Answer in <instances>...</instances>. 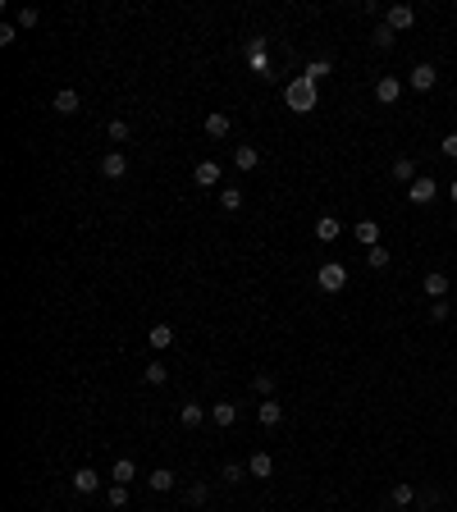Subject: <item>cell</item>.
Returning <instances> with one entry per match:
<instances>
[{
	"label": "cell",
	"instance_id": "obj_19",
	"mask_svg": "<svg viewBox=\"0 0 457 512\" xmlns=\"http://www.w3.org/2000/svg\"><path fill=\"white\" fill-rule=\"evenodd\" d=\"M256 416H261V425H279L284 421V403L279 398H266V403L256 407Z\"/></svg>",
	"mask_w": 457,
	"mask_h": 512
},
{
	"label": "cell",
	"instance_id": "obj_24",
	"mask_svg": "<svg viewBox=\"0 0 457 512\" xmlns=\"http://www.w3.org/2000/svg\"><path fill=\"white\" fill-rule=\"evenodd\" d=\"M412 499H416V489H412V485H403V480H398V485L389 489V503H394V508H407Z\"/></svg>",
	"mask_w": 457,
	"mask_h": 512
},
{
	"label": "cell",
	"instance_id": "obj_35",
	"mask_svg": "<svg viewBox=\"0 0 457 512\" xmlns=\"http://www.w3.org/2000/svg\"><path fill=\"white\" fill-rule=\"evenodd\" d=\"M19 41V23H0V46H14Z\"/></svg>",
	"mask_w": 457,
	"mask_h": 512
},
{
	"label": "cell",
	"instance_id": "obj_10",
	"mask_svg": "<svg viewBox=\"0 0 457 512\" xmlns=\"http://www.w3.org/2000/svg\"><path fill=\"white\" fill-rule=\"evenodd\" d=\"M407 83H412V87H416V92H430L434 83H439V69H434V64H416Z\"/></svg>",
	"mask_w": 457,
	"mask_h": 512
},
{
	"label": "cell",
	"instance_id": "obj_37",
	"mask_svg": "<svg viewBox=\"0 0 457 512\" xmlns=\"http://www.w3.org/2000/svg\"><path fill=\"white\" fill-rule=\"evenodd\" d=\"M439 151H444V156H448V160H457V133H448V138H444V142H439Z\"/></svg>",
	"mask_w": 457,
	"mask_h": 512
},
{
	"label": "cell",
	"instance_id": "obj_14",
	"mask_svg": "<svg viewBox=\"0 0 457 512\" xmlns=\"http://www.w3.org/2000/svg\"><path fill=\"white\" fill-rule=\"evenodd\" d=\"M211 421H215L220 430H228V425L238 421V403H211Z\"/></svg>",
	"mask_w": 457,
	"mask_h": 512
},
{
	"label": "cell",
	"instance_id": "obj_17",
	"mask_svg": "<svg viewBox=\"0 0 457 512\" xmlns=\"http://www.w3.org/2000/svg\"><path fill=\"white\" fill-rule=\"evenodd\" d=\"M110 476H114V485H133V480H138V462L133 458H119L110 467Z\"/></svg>",
	"mask_w": 457,
	"mask_h": 512
},
{
	"label": "cell",
	"instance_id": "obj_25",
	"mask_svg": "<svg viewBox=\"0 0 457 512\" xmlns=\"http://www.w3.org/2000/svg\"><path fill=\"white\" fill-rule=\"evenodd\" d=\"M142 375H147V384H165L169 366H165V361H147V371H142Z\"/></svg>",
	"mask_w": 457,
	"mask_h": 512
},
{
	"label": "cell",
	"instance_id": "obj_22",
	"mask_svg": "<svg viewBox=\"0 0 457 512\" xmlns=\"http://www.w3.org/2000/svg\"><path fill=\"white\" fill-rule=\"evenodd\" d=\"M339 233H343V224H339L334 215H320V220H316V238H320V243H334Z\"/></svg>",
	"mask_w": 457,
	"mask_h": 512
},
{
	"label": "cell",
	"instance_id": "obj_6",
	"mask_svg": "<svg viewBox=\"0 0 457 512\" xmlns=\"http://www.w3.org/2000/svg\"><path fill=\"white\" fill-rule=\"evenodd\" d=\"M192 183H197V188H215V183H220V165H215V160H197V165H192Z\"/></svg>",
	"mask_w": 457,
	"mask_h": 512
},
{
	"label": "cell",
	"instance_id": "obj_8",
	"mask_svg": "<svg viewBox=\"0 0 457 512\" xmlns=\"http://www.w3.org/2000/svg\"><path fill=\"white\" fill-rule=\"evenodd\" d=\"M101 174H105V179H124V174H128V156L124 151H105L101 156Z\"/></svg>",
	"mask_w": 457,
	"mask_h": 512
},
{
	"label": "cell",
	"instance_id": "obj_9",
	"mask_svg": "<svg viewBox=\"0 0 457 512\" xmlns=\"http://www.w3.org/2000/svg\"><path fill=\"white\" fill-rule=\"evenodd\" d=\"M247 476H252V480H270V476H275V458H270V453H252V458H247Z\"/></svg>",
	"mask_w": 457,
	"mask_h": 512
},
{
	"label": "cell",
	"instance_id": "obj_26",
	"mask_svg": "<svg viewBox=\"0 0 457 512\" xmlns=\"http://www.w3.org/2000/svg\"><path fill=\"white\" fill-rule=\"evenodd\" d=\"M105 138H110V142H128V138H133V128H128L124 119H110V128H105Z\"/></svg>",
	"mask_w": 457,
	"mask_h": 512
},
{
	"label": "cell",
	"instance_id": "obj_7",
	"mask_svg": "<svg viewBox=\"0 0 457 512\" xmlns=\"http://www.w3.org/2000/svg\"><path fill=\"white\" fill-rule=\"evenodd\" d=\"M74 489H78V494H96V489H101V471H96V467H78V471H74Z\"/></svg>",
	"mask_w": 457,
	"mask_h": 512
},
{
	"label": "cell",
	"instance_id": "obj_11",
	"mask_svg": "<svg viewBox=\"0 0 457 512\" xmlns=\"http://www.w3.org/2000/svg\"><path fill=\"white\" fill-rule=\"evenodd\" d=\"M228 128H233V119L224 115V110H211V115H206V138H228Z\"/></svg>",
	"mask_w": 457,
	"mask_h": 512
},
{
	"label": "cell",
	"instance_id": "obj_28",
	"mask_svg": "<svg viewBox=\"0 0 457 512\" xmlns=\"http://www.w3.org/2000/svg\"><path fill=\"white\" fill-rule=\"evenodd\" d=\"M370 41H375L380 51H389V46H394V28H389V23H380L375 32H370Z\"/></svg>",
	"mask_w": 457,
	"mask_h": 512
},
{
	"label": "cell",
	"instance_id": "obj_15",
	"mask_svg": "<svg viewBox=\"0 0 457 512\" xmlns=\"http://www.w3.org/2000/svg\"><path fill=\"white\" fill-rule=\"evenodd\" d=\"M55 110H60V115H78V105H83V96H78V92L74 87H60V92H55Z\"/></svg>",
	"mask_w": 457,
	"mask_h": 512
},
{
	"label": "cell",
	"instance_id": "obj_18",
	"mask_svg": "<svg viewBox=\"0 0 457 512\" xmlns=\"http://www.w3.org/2000/svg\"><path fill=\"white\" fill-rule=\"evenodd\" d=\"M233 165H238L242 174H252V169L261 165V151H256V147H233Z\"/></svg>",
	"mask_w": 457,
	"mask_h": 512
},
{
	"label": "cell",
	"instance_id": "obj_20",
	"mask_svg": "<svg viewBox=\"0 0 457 512\" xmlns=\"http://www.w3.org/2000/svg\"><path fill=\"white\" fill-rule=\"evenodd\" d=\"M425 293H430V302H444V293H448V275L430 270V275H425Z\"/></svg>",
	"mask_w": 457,
	"mask_h": 512
},
{
	"label": "cell",
	"instance_id": "obj_38",
	"mask_svg": "<svg viewBox=\"0 0 457 512\" xmlns=\"http://www.w3.org/2000/svg\"><path fill=\"white\" fill-rule=\"evenodd\" d=\"M188 503H206V485H188Z\"/></svg>",
	"mask_w": 457,
	"mask_h": 512
},
{
	"label": "cell",
	"instance_id": "obj_13",
	"mask_svg": "<svg viewBox=\"0 0 457 512\" xmlns=\"http://www.w3.org/2000/svg\"><path fill=\"white\" fill-rule=\"evenodd\" d=\"M147 343L160 348V352H165V348H174V325H165V320H160V325H151V330H147Z\"/></svg>",
	"mask_w": 457,
	"mask_h": 512
},
{
	"label": "cell",
	"instance_id": "obj_40",
	"mask_svg": "<svg viewBox=\"0 0 457 512\" xmlns=\"http://www.w3.org/2000/svg\"><path fill=\"white\" fill-rule=\"evenodd\" d=\"M453 293H457V288H453Z\"/></svg>",
	"mask_w": 457,
	"mask_h": 512
},
{
	"label": "cell",
	"instance_id": "obj_23",
	"mask_svg": "<svg viewBox=\"0 0 457 512\" xmlns=\"http://www.w3.org/2000/svg\"><path fill=\"white\" fill-rule=\"evenodd\" d=\"M394 183H407V188L416 183V165H412L407 156H398V160H394Z\"/></svg>",
	"mask_w": 457,
	"mask_h": 512
},
{
	"label": "cell",
	"instance_id": "obj_16",
	"mask_svg": "<svg viewBox=\"0 0 457 512\" xmlns=\"http://www.w3.org/2000/svg\"><path fill=\"white\" fill-rule=\"evenodd\" d=\"M357 243L366 247H380V224H375V220H357Z\"/></svg>",
	"mask_w": 457,
	"mask_h": 512
},
{
	"label": "cell",
	"instance_id": "obj_34",
	"mask_svg": "<svg viewBox=\"0 0 457 512\" xmlns=\"http://www.w3.org/2000/svg\"><path fill=\"white\" fill-rule=\"evenodd\" d=\"M220 206H224V211H238V206H242V192H238V188H224V192H220Z\"/></svg>",
	"mask_w": 457,
	"mask_h": 512
},
{
	"label": "cell",
	"instance_id": "obj_1",
	"mask_svg": "<svg viewBox=\"0 0 457 512\" xmlns=\"http://www.w3.org/2000/svg\"><path fill=\"white\" fill-rule=\"evenodd\" d=\"M284 105H288L293 115H306V110H316V83L311 78H293V83H284Z\"/></svg>",
	"mask_w": 457,
	"mask_h": 512
},
{
	"label": "cell",
	"instance_id": "obj_4",
	"mask_svg": "<svg viewBox=\"0 0 457 512\" xmlns=\"http://www.w3.org/2000/svg\"><path fill=\"white\" fill-rule=\"evenodd\" d=\"M434 192H439V183H434V179H416L412 188H407V202H412V206H430Z\"/></svg>",
	"mask_w": 457,
	"mask_h": 512
},
{
	"label": "cell",
	"instance_id": "obj_29",
	"mask_svg": "<svg viewBox=\"0 0 457 512\" xmlns=\"http://www.w3.org/2000/svg\"><path fill=\"white\" fill-rule=\"evenodd\" d=\"M366 261H370V270H384L389 261H394V256H389V247H370V252H366Z\"/></svg>",
	"mask_w": 457,
	"mask_h": 512
},
{
	"label": "cell",
	"instance_id": "obj_27",
	"mask_svg": "<svg viewBox=\"0 0 457 512\" xmlns=\"http://www.w3.org/2000/svg\"><path fill=\"white\" fill-rule=\"evenodd\" d=\"M330 69H334L330 60H311V64H306V69H302V78H311V83H320V78L330 74Z\"/></svg>",
	"mask_w": 457,
	"mask_h": 512
},
{
	"label": "cell",
	"instance_id": "obj_12",
	"mask_svg": "<svg viewBox=\"0 0 457 512\" xmlns=\"http://www.w3.org/2000/svg\"><path fill=\"white\" fill-rule=\"evenodd\" d=\"M202 421H206V407H202V403H183V407H178V425H183V430H197Z\"/></svg>",
	"mask_w": 457,
	"mask_h": 512
},
{
	"label": "cell",
	"instance_id": "obj_30",
	"mask_svg": "<svg viewBox=\"0 0 457 512\" xmlns=\"http://www.w3.org/2000/svg\"><path fill=\"white\" fill-rule=\"evenodd\" d=\"M14 23H19V28H37V23H41V10H32V5H23Z\"/></svg>",
	"mask_w": 457,
	"mask_h": 512
},
{
	"label": "cell",
	"instance_id": "obj_3",
	"mask_svg": "<svg viewBox=\"0 0 457 512\" xmlns=\"http://www.w3.org/2000/svg\"><path fill=\"white\" fill-rule=\"evenodd\" d=\"M384 23L394 28V32H407V28L416 23V10H412V5H389V10H384Z\"/></svg>",
	"mask_w": 457,
	"mask_h": 512
},
{
	"label": "cell",
	"instance_id": "obj_5",
	"mask_svg": "<svg viewBox=\"0 0 457 512\" xmlns=\"http://www.w3.org/2000/svg\"><path fill=\"white\" fill-rule=\"evenodd\" d=\"M398 96H403V78L389 74V78H380V83H375V101H380V105H394Z\"/></svg>",
	"mask_w": 457,
	"mask_h": 512
},
{
	"label": "cell",
	"instance_id": "obj_21",
	"mask_svg": "<svg viewBox=\"0 0 457 512\" xmlns=\"http://www.w3.org/2000/svg\"><path fill=\"white\" fill-rule=\"evenodd\" d=\"M147 485H151L156 494H169V489H174V471H169V467H156V471L147 476Z\"/></svg>",
	"mask_w": 457,
	"mask_h": 512
},
{
	"label": "cell",
	"instance_id": "obj_36",
	"mask_svg": "<svg viewBox=\"0 0 457 512\" xmlns=\"http://www.w3.org/2000/svg\"><path fill=\"white\" fill-rule=\"evenodd\" d=\"M430 320H434V325H444V320H448V302H430Z\"/></svg>",
	"mask_w": 457,
	"mask_h": 512
},
{
	"label": "cell",
	"instance_id": "obj_33",
	"mask_svg": "<svg viewBox=\"0 0 457 512\" xmlns=\"http://www.w3.org/2000/svg\"><path fill=\"white\" fill-rule=\"evenodd\" d=\"M252 384H256V394H261V398H270V394H275V375H270V371H261Z\"/></svg>",
	"mask_w": 457,
	"mask_h": 512
},
{
	"label": "cell",
	"instance_id": "obj_32",
	"mask_svg": "<svg viewBox=\"0 0 457 512\" xmlns=\"http://www.w3.org/2000/svg\"><path fill=\"white\" fill-rule=\"evenodd\" d=\"M220 476H224V485H238L242 476H247V467H242V462H228V467H224Z\"/></svg>",
	"mask_w": 457,
	"mask_h": 512
},
{
	"label": "cell",
	"instance_id": "obj_31",
	"mask_svg": "<svg viewBox=\"0 0 457 512\" xmlns=\"http://www.w3.org/2000/svg\"><path fill=\"white\" fill-rule=\"evenodd\" d=\"M105 503H110V508H128V485H110Z\"/></svg>",
	"mask_w": 457,
	"mask_h": 512
},
{
	"label": "cell",
	"instance_id": "obj_39",
	"mask_svg": "<svg viewBox=\"0 0 457 512\" xmlns=\"http://www.w3.org/2000/svg\"><path fill=\"white\" fill-rule=\"evenodd\" d=\"M448 197H453V202H457V179H453V183H448Z\"/></svg>",
	"mask_w": 457,
	"mask_h": 512
},
{
	"label": "cell",
	"instance_id": "obj_2",
	"mask_svg": "<svg viewBox=\"0 0 457 512\" xmlns=\"http://www.w3.org/2000/svg\"><path fill=\"white\" fill-rule=\"evenodd\" d=\"M316 284H320V293H343V288H348V270H343L339 261H325V266L316 270Z\"/></svg>",
	"mask_w": 457,
	"mask_h": 512
}]
</instances>
